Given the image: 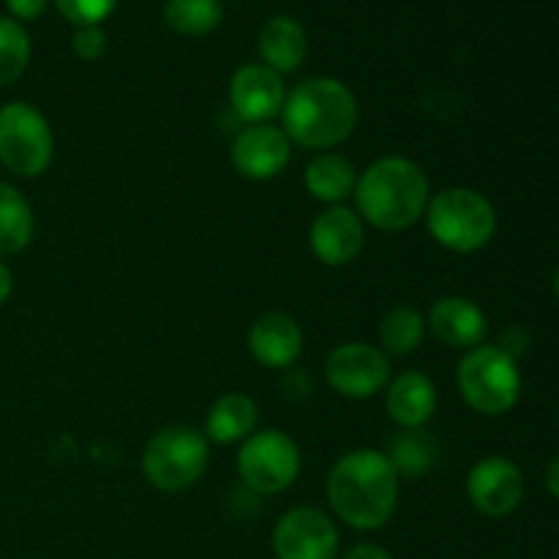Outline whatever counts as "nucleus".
<instances>
[{
    "mask_svg": "<svg viewBox=\"0 0 559 559\" xmlns=\"http://www.w3.org/2000/svg\"><path fill=\"white\" fill-rule=\"evenodd\" d=\"M328 500L347 527L360 533L385 527L399 502V473L388 453L374 448L344 453L328 475Z\"/></svg>",
    "mask_w": 559,
    "mask_h": 559,
    "instance_id": "1",
    "label": "nucleus"
},
{
    "mask_svg": "<svg viewBox=\"0 0 559 559\" xmlns=\"http://www.w3.org/2000/svg\"><path fill=\"white\" fill-rule=\"evenodd\" d=\"M355 207L364 222L385 233H402L424 218L429 207V178L413 158L385 156L355 183Z\"/></svg>",
    "mask_w": 559,
    "mask_h": 559,
    "instance_id": "2",
    "label": "nucleus"
},
{
    "mask_svg": "<svg viewBox=\"0 0 559 559\" xmlns=\"http://www.w3.org/2000/svg\"><path fill=\"white\" fill-rule=\"evenodd\" d=\"M282 123L289 142L309 151H331L349 140L358 126V102L344 82L311 76L284 98Z\"/></svg>",
    "mask_w": 559,
    "mask_h": 559,
    "instance_id": "3",
    "label": "nucleus"
},
{
    "mask_svg": "<svg viewBox=\"0 0 559 559\" xmlns=\"http://www.w3.org/2000/svg\"><path fill=\"white\" fill-rule=\"evenodd\" d=\"M424 216L431 238L456 254L480 251L497 233V211L489 197L462 186L431 197Z\"/></svg>",
    "mask_w": 559,
    "mask_h": 559,
    "instance_id": "4",
    "label": "nucleus"
},
{
    "mask_svg": "<svg viewBox=\"0 0 559 559\" xmlns=\"http://www.w3.org/2000/svg\"><path fill=\"white\" fill-rule=\"evenodd\" d=\"M456 380L464 402L486 418H500V415L511 413L522 396L519 360L502 353L497 344H480V347L467 349L459 364Z\"/></svg>",
    "mask_w": 559,
    "mask_h": 559,
    "instance_id": "5",
    "label": "nucleus"
},
{
    "mask_svg": "<svg viewBox=\"0 0 559 559\" xmlns=\"http://www.w3.org/2000/svg\"><path fill=\"white\" fill-rule=\"evenodd\" d=\"M207 437L191 426H169L156 431L142 453V473L147 484L162 491H183L194 486L207 469Z\"/></svg>",
    "mask_w": 559,
    "mask_h": 559,
    "instance_id": "6",
    "label": "nucleus"
},
{
    "mask_svg": "<svg viewBox=\"0 0 559 559\" xmlns=\"http://www.w3.org/2000/svg\"><path fill=\"white\" fill-rule=\"evenodd\" d=\"M55 136L41 109L27 102L0 107V164L16 178H38L52 164Z\"/></svg>",
    "mask_w": 559,
    "mask_h": 559,
    "instance_id": "7",
    "label": "nucleus"
},
{
    "mask_svg": "<svg viewBox=\"0 0 559 559\" xmlns=\"http://www.w3.org/2000/svg\"><path fill=\"white\" fill-rule=\"evenodd\" d=\"M298 473L300 451L284 431H257L238 453V475L254 495H282L295 484Z\"/></svg>",
    "mask_w": 559,
    "mask_h": 559,
    "instance_id": "8",
    "label": "nucleus"
},
{
    "mask_svg": "<svg viewBox=\"0 0 559 559\" xmlns=\"http://www.w3.org/2000/svg\"><path fill=\"white\" fill-rule=\"evenodd\" d=\"M325 377L338 396L371 399L385 391L391 380V360L374 344L349 342L328 355Z\"/></svg>",
    "mask_w": 559,
    "mask_h": 559,
    "instance_id": "9",
    "label": "nucleus"
},
{
    "mask_svg": "<svg viewBox=\"0 0 559 559\" xmlns=\"http://www.w3.org/2000/svg\"><path fill=\"white\" fill-rule=\"evenodd\" d=\"M276 559H338V530L317 508H293L273 527Z\"/></svg>",
    "mask_w": 559,
    "mask_h": 559,
    "instance_id": "10",
    "label": "nucleus"
},
{
    "mask_svg": "<svg viewBox=\"0 0 559 559\" xmlns=\"http://www.w3.org/2000/svg\"><path fill=\"white\" fill-rule=\"evenodd\" d=\"M467 497L478 513L489 519H506L522 506L524 475L511 459L486 456L469 469Z\"/></svg>",
    "mask_w": 559,
    "mask_h": 559,
    "instance_id": "11",
    "label": "nucleus"
},
{
    "mask_svg": "<svg viewBox=\"0 0 559 559\" xmlns=\"http://www.w3.org/2000/svg\"><path fill=\"white\" fill-rule=\"evenodd\" d=\"M293 156V142L273 123H251L235 136L229 162L243 178L271 180L284 173Z\"/></svg>",
    "mask_w": 559,
    "mask_h": 559,
    "instance_id": "12",
    "label": "nucleus"
},
{
    "mask_svg": "<svg viewBox=\"0 0 559 559\" xmlns=\"http://www.w3.org/2000/svg\"><path fill=\"white\" fill-rule=\"evenodd\" d=\"M311 251L322 265L344 267L360 257L366 246L364 218L344 205H331L314 218L309 233Z\"/></svg>",
    "mask_w": 559,
    "mask_h": 559,
    "instance_id": "13",
    "label": "nucleus"
},
{
    "mask_svg": "<svg viewBox=\"0 0 559 559\" xmlns=\"http://www.w3.org/2000/svg\"><path fill=\"white\" fill-rule=\"evenodd\" d=\"M282 74L265 63H246L229 80V107L246 123H267L284 107Z\"/></svg>",
    "mask_w": 559,
    "mask_h": 559,
    "instance_id": "14",
    "label": "nucleus"
},
{
    "mask_svg": "<svg viewBox=\"0 0 559 559\" xmlns=\"http://www.w3.org/2000/svg\"><path fill=\"white\" fill-rule=\"evenodd\" d=\"M249 353L265 369H287L304 353V331L284 311H267L249 328Z\"/></svg>",
    "mask_w": 559,
    "mask_h": 559,
    "instance_id": "15",
    "label": "nucleus"
},
{
    "mask_svg": "<svg viewBox=\"0 0 559 559\" xmlns=\"http://www.w3.org/2000/svg\"><path fill=\"white\" fill-rule=\"evenodd\" d=\"M426 325L445 347L453 349L480 347L486 333H489V322H486L480 306L475 300L462 298V295H445V298L437 300L431 306Z\"/></svg>",
    "mask_w": 559,
    "mask_h": 559,
    "instance_id": "16",
    "label": "nucleus"
},
{
    "mask_svg": "<svg viewBox=\"0 0 559 559\" xmlns=\"http://www.w3.org/2000/svg\"><path fill=\"white\" fill-rule=\"evenodd\" d=\"M385 409L402 429H420L437 409V388L424 371H404L388 385Z\"/></svg>",
    "mask_w": 559,
    "mask_h": 559,
    "instance_id": "17",
    "label": "nucleus"
},
{
    "mask_svg": "<svg viewBox=\"0 0 559 559\" xmlns=\"http://www.w3.org/2000/svg\"><path fill=\"white\" fill-rule=\"evenodd\" d=\"M257 49L267 69H273L276 74H289L304 63L309 41H306V31L298 20L278 14L260 27Z\"/></svg>",
    "mask_w": 559,
    "mask_h": 559,
    "instance_id": "18",
    "label": "nucleus"
},
{
    "mask_svg": "<svg viewBox=\"0 0 559 559\" xmlns=\"http://www.w3.org/2000/svg\"><path fill=\"white\" fill-rule=\"evenodd\" d=\"M257 420H260V409H257L254 399L246 396V393H224L222 399L213 402L202 435L216 445L246 442L254 435Z\"/></svg>",
    "mask_w": 559,
    "mask_h": 559,
    "instance_id": "19",
    "label": "nucleus"
},
{
    "mask_svg": "<svg viewBox=\"0 0 559 559\" xmlns=\"http://www.w3.org/2000/svg\"><path fill=\"white\" fill-rule=\"evenodd\" d=\"M306 191L314 197L317 202H325V205H342L347 197H353L355 183H358V175L349 158H344L342 153L322 151L320 156H314L306 167Z\"/></svg>",
    "mask_w": 559,
    "mask_h": 559,
    "instance_id": "20",
    "label": "nucleus"
},
{
    "mask_svg": "<svg viewBox=\"0 0 559 559\" xmlns=\"http://www.w3.org/2000/svg\"><path fill=\"white\" fill-rule=\"evenodd\" d=\"M36 233L31 202L20 189L0 180V257L20 254L27 249Z\"/></svg>",
    "mask_w": 559,
    "mask_h": 559,
    "instance_id": "21",
    "label": "nucleus"
},
{
    "mask_svg": "<svg viewBox=\"0 0 559 559\" xmlns=\"http://www.w3.org/2000/svg\"><path fill=\"white\" fill-rule=\"evenodd\" d=\"M164 22L180 36H207L224 22L222 0H167Z\"/></svg>",
    "mask_w": 559,
    "mask_h": 559,
    "instance_id": "22",
    "label": "nucleus"
},
{
    "mask_svg": "<svg viewBox=\"0 0 559 559\" xmlns=\"http://www.w3.org/2000/svg\"><path fill=\"white\" fill-rule=\"evenodd\" d=\"M426 333V320L420 311L409 306H393L380 322V342L382 353L391 355H409L420 347Z\"/></svg>",
    "mask_w": 559,
    "mask_h": 559,
    "instance_id": "23",
    "label": "nucleus"
},
{
    "mask_svg": "<svg viewBox=\"0 0 559 559\" xmlns=\"http://www.w3.org/2000/svg\"><path fill=\"white\" fill-rule=\"evenodd\" d=\"M27 63H31V36L22 22L0 16V87L20 80Z\"/></svg>",
    "mask_w": 559,
    "mask_h": 559,
    "instance_id": "24",
    "label": "nucleus"
},
{
    "mask_svg": "<svg viewBox=\"0 0 559 559\" xmlns=\"http://www.w3.org/2000/svg\"><path fill=\"white\" fill-rule=\"evenodd\" d=\"M388 459H391L399 478H402V475L418 478V475H424L426 469L431 467V462H435V442L426 437V431L404 429L402 435L393 440Z\"/></svg>",
    "mask_w": 559,
    "mask_h": 559,
    "instance_id": "25",
    "label": "nucleus"
},
{
    "mask_svg": "<svg viewBox=\"0 0 559 559\" xmlns=\"http://www.w3.org/2000/svg\"><path fill=\"white\" fill-rule=\"evenodd\" d=\"M52 3L76 27L102 25L118 9V0H52Z\"/></svg>",
    "mask_w": 559,
    "mask_h": 559,
    "instance_id": "26",
    "label": "nucleus"
},
{
    "mask_svg": "<svg viewBox=\"0 0 559 559\" xmlns=\"http://www.w3.org/2000/svg\"><path fill=\"white\" fill-rule=\"evenodd\" d=\"M71 49L80 60H98L107 52V33L102 31V25L76 27L74 38H71Z\"/></svg>",
    "mask_w": 559,
    "mask_h": 559,
    "instance_id": "27",
    "label": "nucleus"
},
{
    "mask_svg": "<svg viewBox=\"0 0 559 559\" xmlns=\"http://www.w3.org/2000/svg\"><path fill=\"white\" fill-rule=\"evenodd\" d=\"M497 347H500L502 353L511 355L513 360H519L522 355L530 353V347H533V336H530L522 325H511L500 333V342H497Z\"/></svg>",
    "mask_w": 559,
    "mask_h": 559,
    "instance_id": "28",
    "label": "nucleus"
},
{
    "mask_svg": "<svg viewBox=\"0 0 559 559\" xmlns=\"http://www.w3.org/2000/svg\"><path fill=\"white\" fill-rule=\"evenodd\" d=\"M49 0H5V9L11 11V20L16 22H31L38 20L47 9Z\"/></svg>",
    "mask_w": 559,
    "mask_h": 559,
    "instance_id": "29",
    "label": "nucleus"
},
{
    "mask_svg": "<svg viewBox=\"0 0 559 559\" xmlns=\"http://www.w3.org/2000/svg\"><path fill=\"white\" fill-rule=\"evenodd\" d=\"M342 559H393L391 551L382 549L377 544H355L353 549H347Z\"/></svg>",
    "mask_w": 559,
    "mask_h": 559,
    "instance_id": "30",
    "label": "nucleus"
},
{
    "mask_svg": "<svg viewBox=\"0 0 559 559\" xmlns=\"http://www.w3.org/2000/svg\"><path fill=\"white\" fill-rule=\"evenodd\" d=\"M11 289H14V276H11L9 265H5V262L0 260V306H3L5 300H9Z\"/></svg>",
    "mask_w": 559,
    "mask_h": 559,
    "instance_id": "31",
    "label": "nucleus"
},
{
    "mask_svg": "<svg viewBox=\"0 0 559 559\" xmlns=\"http://www.w3.org/2000/svg\"><path fill=\"white\" fill-rule=\"evenodd\" d=\"M546 489H549V495L555 497V500H559V456L549 464V469H546Z\"/></svg>",
    "mask_w": 559,
    "mask_h": 559,
    "instance_id": "32",
    "label": "nucleus"
},
{
    "mask_svg": "<svg viewBox=\"0 0 559 559\" xmlns=\"http://www.w3.org/2000/svg\"><path fill=\"white\" fill-rule=\"evenodd\" d=\"M551 284H555V295L559 298V267H557V273H555V282H551Z\"/></svg>",
    "mask_w": 559,
    "mask_h": 559,
    "instance_id": "33",
    "label": "nucleus"
}]
</instances>
